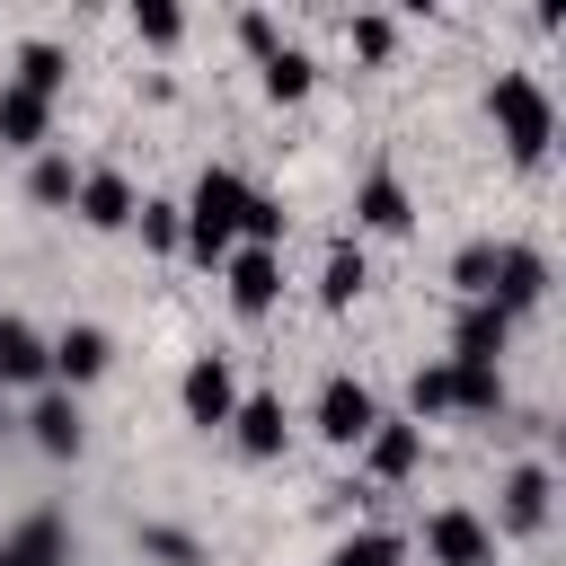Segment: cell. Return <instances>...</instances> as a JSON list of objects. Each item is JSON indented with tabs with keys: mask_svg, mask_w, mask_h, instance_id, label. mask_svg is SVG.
<instances>
[{
	"mask_svg": "<svg viewBox=\"0 0 566 566\" xmlns=\"http://www.w3.org/2000/svg\"><path fill=\"white\" fill-rule=\"evenodd\" d=\"M0 566H71V522L44 504V513H27L9 539H0Z\"/></svg>",
	"mask_w": 566,
	"mask_h": 566,
	"instance_id": "obj_9",
	"label": "cell"
},
{
	"mask_svg": "<svg viewBox=\"0 0 566 566\" xmlns=\"http://www.w3.org/2000/svg\"><path fill=\"white\" fill-rule=\"evenodd\" d=\"M354 53H389V18H354Z\"/></svg>",
	"mask_w": 566,
	"mask_h": 566,
	"instance_id": "obj_30",
	"label": "cell"
},
{
	"mask_svg": "<svg viewBox=\"0 0 566 566\" xmlns=\"http://www.w3.org/2000/svg\"><path fill=\"white\" fill-rule=\"evenodd\" d=\"M27 433H35V451H44V460H71V451H80V407H71V389H35Z\"/></svg>",
	"mask_w": 566,
	"mask_h": 566,
	"instance_id": "obj_12",
	"label": "cell"
},
{
	"mask_svg": "<svg viewBox=\"0 0 566 566\" xmlns=\"http://www.w3.org/2000/svg\"><path fill=\"white\" fill-rule=\"evenodd\" d=\"M106 363H115L106 327H62V336H44V389H80V380H97Z\"/></svg>",
	"mask_w": 566,
	"mask_h": 566,
	"instance_id": "obj_5",
	"label": "cell"
},
{
	"mask_svg": "<svg viewBox=\"0 0 566 566\" xmlns=\"http://www.w3.org/2000/svg\"><path fill=\"white\" fill-rule=\"evenodd\" d=\"M9 80H27V88H44V97H62V44H27Z\"/></svg>",
	"mask_w": 566,
	"mask_h": 566,
	"instance_id": "obj_22",
	"label": "cell"
},
{
	"mask_svg": "<svg viewBox=\"0 0 566 566\" xmlns=\"http://www.w3.org/2000/svg\"><path fill=\"white\" fill-rule=\"evenodd\" d=\"M310 80H318V71H310L301 44H274V53H265V97H301Z\"/></svg>",
	"mask_w": 566,
	"mask_h": 566,
	"instance_id": "obj_21",
	"label": "cell"
},
{
	"mask_svg": "<svg viewBox=\"0 0 566 566\" xmlns=\"http://www.w3.org/2000/svg\"><path fill=\"white\" fill-rule=\"evenodd\" d=\"M354 221H363V230H389V239L416 221V203H407L398 168H371V177H363V195H354Z\"/></svg>",
	"mask_w": 566,
	"mask_h": 566,
	"instance_id": "obj_15",
	"label": "cell"
},
{
	"mask_svg": "<svg viewBox=\"0 0 566 566\" xmlns=\"http://www.w3.org/2000/svg\"><path fill=\"white\" fill-rule=\"evenodd\" d=\"M44 133H53V97L27 88V80H9L0 88V150H35Z\"/></svg>",
	"mask_w": 566,
	"mask_h": 566,
	"instance_id": "obj_11",
	"label": "cell"
},
{
	"mask_svg": "<svg viewBox=\"0 0 566 566\" xmlns=\"http://www.w3.org/2000/svg\"><path fill=\"white\" fill-rule=\"evenodd\" d=\"M248 195H256V186H248L239 168H203V177H195V195L177 203V221H186V256H195V265H221V256L239 248Z\"/></svg>",
	"mask_w": 566,
	"mask_h": 566,
	"instance_id": "obj_1",
	"label": "cell"
},
{
	"mask_svg": "<svg viewBox=\"0 0 566 566\" xmlns=\"http://www.w3.org/2000/svg\"><path fill=\"white\" fill-rule=\"evenodd\" d=\"M230 433H239V451H248V460H274V451H283V433H292V424H283V398H239Z\"/></svg>",
	"mask_w": 566,
	"mask_h": 566,
	"instance_id": "obj_17",
	"label": "cell"
},
{
	"mask_svg": "<svg viewBox=\"0 0 566 566\" xmlns=\"http://www.w3.org/2000/svg\"><path fill=\"white\" fill-rule=\"evenodd\" d=\"M548 495H557V486H548V469H539V460H522V469L504 478V531H539V522H548Z\"/></svg>",
	"mask_w": 566,
	"mask_h": 566,
	"instance_id": "obj_18",
	"label": "cell"
},
{
	"mask_svg": "<svg viewBox=\"0 0 566 566\" xmlns=\"http://www.w3.org/2000/svg\"><path fill=\"white\" fill-rule=\"evenodd\" d=\"M71 212H80L88 230H124V221H133V186H124L115 168H88L80 195H71Z\"/></svg>",
	"mask_w": 566,
	"mask_h": 566,
	"instance_id": "obj_14",
	"label": "cell"
},
{
	"mask_svg": "<svg viewBox=\"0 0 566 566\" xmlns=\"http://www.w3.org/2000/svg\"><path fill=\"white\" fill-rule=\"evenodd\" d=\"M451 407L460 416H504V363H451Z\"/></svg>",
	"mask_w": 566,
	"mask_h": 566,
	"instance_id": "obj_19",
	"label": "cell"
},
{
	"mask_svg": "<svg viewBox=\"0 0 566 566\" xmlns=\"http://www.w3.org/2000/svg\"><path fill=\"white\" fill-rule=\"evenodd\" d=\"M142 212V239L150 248H186V221H177V203H133Z\"/></svg>",
	"mask_w": 566,
	"mask_h": 566,
	"instance_id": "obj_26",
	"label": "cell"
},
{
	"mask_svg": "<svg viewBox=\"0 0 566 566\" xmlns=\"http://www.w3.org/2000/svg\"><path fill=\"white\" fill-rule=\"evenodd\" d=\"M239 35H248V53H256V62H265V53H274V44H283V35H274V18H256V9H248V18H239Z\"/></svg>",
	"mask_w": 566,
	"mask_h": 566,
	"instance_id": "obj_29",
	"label": "cell"
},
{
	"mask_svg": "<svg viewBox=\"0 0 566 566\" xmlns=\"http://www.w3.org/2000/svg\"><path fill=\"white\" fill-rule=\"evenodd\" d=\"M177 398H186V424H230L239 416V371L221 354H195L186 380H177Z\"/></svg>",
	"mask_w": 566,
	"mask_h": 566,
	"instance_id": "obj_6",
	"label": "cell"
},
{
	"mask_svg": "<svg viewBox=\"0 0 566 566\" xmlns=\"http://www.w3.org/2000/svg\"><path fill=\"white\" fill-rule=\"evenodd\" d=\"M221 265H230V301H239L248 318H265L274 292H283V256H274V248H230Z\"/></svg>",
	"mask_w": 566,
	"mask_h": 566,
	"instance_id": "obj_10",
	"label": "cell"
},
{
	"mask_svg": "<svg viewBox=\"0 0 566 566\" xmlns=\"http://www.w3.org/2000/svg\"><path fill=\"white\" fill-rule=\"evenodd\" d=\"M371 424H380V398H371L354 371H327V380H318V433H327L336 451H363Z\"/></svg>",
	"mask_w": 566,
	"mask_h": 566,
	"instance_id": "obj_4",
	"label": "cell"
},
{
	"mask_svg": "<svg viewBox=\"0 0 566 566\" xmlns=\"http://www.w3.org/2000/svg\"><path fill=\"white\" fill-rule=\"evenodd\" d=\"M363 283H371V274H363V248H354V239H336V248H327V274H318V301H327V310H354V292H363Z\"/></svg>",
	"mask_w": 566,
	"mask_h": 566,
	"instance_id": "obj_20",
	"label": "cell"
},
{
	"mask_svg": "<svg viewBox=\"0 0 566 566\" xmlns=\"http://www.w3.org/2000/svg\"><path fill=\"white\" fill-rule=\"evenodd\" d=\"M548 292V256L539 248H522V239H486V310H504V318H522L531 301Z\"/></svg>",
	"mask_w": 566,
	"mask_h": 566,
	"instance_id": "obj_3",
	"label": "cell"
},
{
	"mask_svg": "<svg viewBox=\"0 0 566 566\" xmlns=\"http://www.w3.org/2000/svg\"><path fill=\"white\" fill-rule=\"evenodd\" d=\"M407 398H416V416H451V363H424L407 380Z\"/></svg>",
	"mask_w": 566,
	"mask_h": 566,
	"instance_id": "obj_25",
	"label": "cell"
},
{
	"mask_svg": "<svg viewBox=\"0 0 566 566\" xmlns=\"http://www.w3.org/2000/svg\"><path fill=\"white\" fill-rule=\"evenodd\" d=\"M416 460H424V424L416 416H380L363 433V469L371 478H416Z\"/></svg>",
	"mask_w": 566,
	"mask_h": 566,
	"instance_id": "obj_8",
	"label": "cell"
},
{
	"mask_svg": "<svg viewBox=\"0 0 566 566\" xmlns=\"http://www.w3.org/2000/svg\"><path fill=\"white\" fill-rule=\"evenodd\" d=\"M424 557H433V566H495V531H486L478 513L442 504V513L424 522Z\"/></svg>",
	"mask_w": 566,
	"mask_h": 566,
	"instance_id": "obj_7",
	"label": "cell"
},
{
	"mask_svg": "<svg viewBox=\"0 0 566 566\" xmlns=\"http://www.w3.org/2000/svg\"><path fill=\"white\" fill-rule=\"evenodd\" d=\"M0 389H44V336L18 310H0Z\"/></svg>",
	"mask_w": 566,
	"mask_h": 566,
	"instance_id": "obj_13",
	"label": "cell"
},
{
	"mask_svg": "<svg viewBox=\"0 0 566 566\" xmlns=\"http://www.w3.org/2000/svg\"><path fill=\"white\" fill-rule=\"evenodd\" d=\"M133 27H142L150 44H177V35H186V18H177L168 0H142V9H133Z\"/></svg>",
	"mask_w": 566,
	"mask_h": 566,
	"instance_id": "obj_27",
	"label": "cell"
},
{
	"mask_svg": "<svg viewBox=\"0 0 566 566\" xmlns=\"http://www.w3.org/2000/svg\"><path fill=\"white\" fill-rule=\"evenodd\" d=\"M486 115H495V142L513 150V168H539V159H548V142H557V106H548V88H539L531 71H495Z\"/></svg>",
	"mask_w": 566,
	"mask_h": 566,
	"instance_id": "obj_2",
	"label": "cell"
},
{
	"mask_svg": "<svg viewBox=\"0 0 566 566\" xmlns=\"http://www.w3.org/2000/svg\"><path fill=\"white\" fill-rule=\"evenodd\" d=\"M398 557H407V548H398L389 531H354V539H345L327 566H398Z\"/></svg>",
	"mask_w": 566,
	"mask_h": 566,
	"instance_id": "obj_24",
	"label": "cell"
},
{
	"mask_svg": "<svg viewBox=\"0 0 566 566\" xmlns=\"http://www.w3.org/2000/svg\"><path fill=\"white\" fill-rule=\"evenodd\" d=\"M142 548H159L168 566H203V548H195V539H177V531H142Z\"/></svg>",
	"mask_w": 566,
	"mask_h": 566,
	"instance_id": "obj_28",
	"label": "cell"
},
{
	"mask_svg": "<svg viewBox=\"0 0 566 566\" xmlns=\"http://www.w3.org/2000/svg\"><path fill=\"white\" fill-rule=\"evenodd\" d=\"M27 186H35V203H71V195H80V168H71V159H62V150H44V159H35V177H27Z\"/></svg>",
	"mask_w": 566,
	"mask_h": 566,
	"instance_id": "obj_23",
	"label": "cell"
},
{
	"mask_svg": "<svg viewBox=\"0 0 566 566\" xmlns=\"http://www.w3.org/2000/svg\"><path fill=\"white\" fill-rule=\"evenodd\" d=\"M504 336H513V318L486 310V301H469L460 310V336H451V363H504Z\"/></svg>",
	"mask_w": 566,
	"mask_h": 566,
	"instance_id": "obj_16",
	"label": "cell"
},
{
	"mask_svg": "<svg viewBox=\"0 0 566 566\" xmlns=\"http://www.w3.org/2000/svg\"><path fill=\"white\" fill-rule=\"evenodd\" d=\"M0 433H9V416H0Z\"/></svg>",
	"mask_w": 566,
	"mask_h": 566,
	"instance_id": "obj_31",
	"label": "cell"
}]
</instances>
